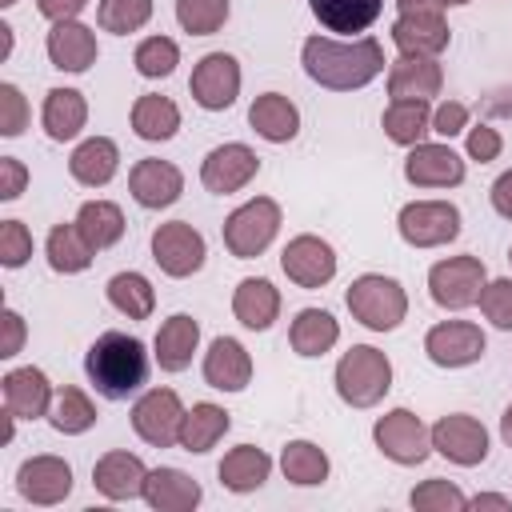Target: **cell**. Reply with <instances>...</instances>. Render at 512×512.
I'll list each match as a JSON object with an SVG mask.
<instances>
[{
    "mask_svg": "<svg viewBox=\"0 0 512 512\" xmlns=\"http://www.w3.org/2000/svg\"><path fill=\"white\" fill-rule=\"evenodd\" d=\"M300 64L312 84L328 92H356L384 72V48L376 36H356V40L308 36L300 48Z\"/></svg>",
    "mask_w": 512,
    "mask_h": 512,
    "instance_id": "6da1fadb",
    "label": "cell"
},
{
    "mask_svg": "<svg viewBox=\"0 0 512 512\" xmlns=\"http://www.w3.org/2000/svg\"><path fill=\"white\" fill-rule=\"evenodd\" d=\"M84 372L104 400H128L148 380V348L128 332H104L92 340Z\"/></svg>",
    "mask_w": 512,
    "mask_h": 512,
    "instance_id": "7a4b0ae2",
    "label": "cell"
},
{
    "mask_svg": "<svg viewBox=\"0 0 512 512\" xmlns=\"http://www.w3.org/2000/svg\"><path fill=\"white\" fill-rule=\"evenodd\" d=\"M336 396L352 408H372L388 396L392 388V360L372 348V344H352L340 360H336Z\"/></svg>",
    "mask_w": 512,
    "mask_h": 512,
    "instance_id": "3957f363",
    "label": "cell"
},
{
    "mask_svg": "<svg viewBox=\"0 0 512 512\" xmlns=\"http://www.w3.org/2000/svg\"><path fill=\"white\" fill-rule=\"evenodd\" d=\"M344 304H348L352 320H360L372 332H392L408 316V292L400 288V280H392L384 272L356 276L344 292Z\"/></svg>",
    "mask_w": 512,
    "mask_h": 512,
    "instance_id": "277c9868",
    "label": "cell"
},
{
    "mask_svg": "<svg viewBox=\"0 0 512 512\" xmlns=\"http://www.w3.org/2000/svg\"><path fill=\"white\" fill-rule=\"evenodd\" d=\"M276 232H280V204L272 196H256L224 220V248L236 260H256L276 240Z\"/></svg>",
    "mask_w": 512,
    "mask_h": 512,
    "instance_id": "5b68a950",
    "label": "cell"
},
{
    "mask_svg": "<svg viewBox=\"0 0 512 512\" xmlns=\"http://www.w3.org/2000/svg\"><path fill=\"white\" fill-rule=\"evenodd\" d=\"M484 284H488V268L480 256H448L428 268V296L448 312L472 308L480 300Z\"/></svg>",
    "mask_w": 512,
    "mask_h": 512,
    "instance_id": "8992f818",
    "label": "cell"
},
{
    "mask_svg": "<svg viewBox=\"0 0 512 512\" xmlns=\"http://www.w3.org/2000/svg\"><path fill=\"white\" fill-rule=\"evenodd\" d=\"M372 440H376L380 456H388L392 464H404V468L424 464L428 452H432V428H428L416 412H408V408L384 412V416L372 424Z\"/></svg>",
    "mask_w": 512,
    "mask_h": 512,
    "instance_id": "52a82bcc",
    "label": "cell"
},
{
    "mask_svg": "<svg viewBox=\"0 0 512 512\" xmlns=\"http://www.w3.org/2000/svg\"><path fill=\"white\" fill-rule=\"evenodd\" d=\"M396 232L412 248H440L460 236V208L452 200H412L400 208Z\"/></svg>",
    "mask_w": 512,
    "mask_h": 512,
    "instance_id": "ba28073f",
    "label": "cell"
},
{
    "mask_svg": "<svg viewBox=\"0 0 512 512\" xmlns=\"http://www.w3.org/2000/svg\"><path fill=\"white\" fill-rule=\"evenodd\" d=\"M204 256H208V244H204L200 228H192L188 220H168L152 232V260L172 280H184V276L200 272Z\"/></svg>",
    "mask_w": 512,
    "mask_h": 512,
    "instance_id": "9c48e42d",
    "label": "cell"
},
{
    "mask_svg": "<svg viewBox=\"0 0 512 512\" xmlns=\"http://www.w3.org/2000/svg\"><path fill=\"white\" fill-rule=\"evenodd\" d=\"M184 404L172 388H148L136 404H132V428L144 444L152 448H172L180 444V424H184Z\"/></svg>",
    "mask_w": 512,
    "mask_h": 512,
    "instance_id": "30bf717a",
    "label": "cell"
},
{
    "mask_svg": "<svg viewBox=\"0 0 512 512\" xmlns=\"http://www.w3.org/2000/svg\"><path fill=\"white\" fill-rule=\"evenodd\" d=\"M188 92H192V100L204 112L232 108L236 96H240V60L232 52H208V56H200L196 68H192Z\"/></svg>",
    "mask_w": 512,
    "mask_h": 512,
    "instance_id": "8fae6325",
    "label": "cell"
},
{
    "mask_svg": "<svg viewBox=\"0 0 512 512\" xmlns=\"http://www.w3.org/2000/svg\"><path fill=\"white\" fill-rule=\"evenodd\" d=\"M484 348H488V336L472 320H440L424 336V352L436 368H468L484 356Z\"/></svg>",
    "mask_w": 512,
    "mask_h": 512,
    "instance_id": "7c38bea8",
    "label": "cell"
},
{
    "mask_svg": "<svg viewBox=\"0 0 512 512\" xmlns=\"http://www.w3.org/2000/svg\"><path fill=\"white\" fill-rule=\"evenodd\" d=\"M432 448L460 468L484 464L488 460V428L468 412H448L432 424Z\"/></svg>",
    "mask_w": 512,
    "mask_h": 512,
    "instance_id": "4fadbf2b",
    "label": "cell"
},
{
    "mask_svg": "<svg viewBox=\"0 0 512 512\" xmlns=\"http://www.w3.org/2000/svg\"><path fill=\"white\" fill-rule=\"evenodd\" d=\"M280 268L292 284L300 288H324L332 276H336V252L328 240L312 236V232H300L284 244L280 252Z\"/></svg>",
    "mask_w": 512,
    "mask_h": 512,
    "instance_id": "5bb4252c",
    "label": "cell"
},
{
    "mask_svg": "<svg viewBox=\"0 0 512 512\" xmlns=\"http://www.w3.org/2000/svg\"><path fill=\"white\" fill-rule=\"evenodd\" d=\"M16 492L28 504H40V508L60 504L72 492V464L64 456H48V452L44 456H28L16 468Z\"/></svg>",
    "mask_w": 512,
    "mask_h": 512,
    "instance_id": "9a60e30c",
    "label": "cell"
},
{
    "mask_svg": "<svg viewBox=\"0 0 512 512\" xmlns=\"http://www.w3.org/2000/svg\"><path fill=\"white\" fill-rule=\"evenodd\" d=\"M256 172H260V156H256L248 144L232 140V144H216V148L204 156V164H200V184H204L208 192H216V196H232V192H240Z\"/></svg>",
    "mask_w": 512,
    "mask_h": 512,
    "instance_id": "2e32d148",
    "label": "cell"
},
{
    "mask_svg": "<svg viewBox=\"0 0 512 512\" xmlns=\"http://www.w3.org/2000/svg\"><path fill=\"white\" fill-rule=\"evenodd\" d=\"M128 192H132V200H136L140 208L160 212V208H168V204L180 200V192H184V172H180L172 160L144 156V160H136L132 172H128Z\"/></svg>",
    "mask_w": 512,
    "mask_h": 512,
    "instance_id": "e0dca14e",
    "label": "cell"
},
{
    "mask_svg": "<svg viewBox=\"0 0 512 512\" xmlns=\"http://www.w3.org/2000/svg\"><path fill=\"white\" fill-rule=\"evenodd\" d=\"M464 160L448 144H416L404 156V180L416 188H456L464 184Z\"/></svg>",
    "mask_w": 512,
    "mask_h": 512,
    "instance_id": "ac0fdd59",
    "label": "cell"
},
{
    "mask_svg": "<svg viewBox=\"0 0 512 512\" xmlns=\"http://www.w3.org/2000/svg\"><path fill=\"white\" fill-rule=\"evenodd\" d=\"M44 48H48L52 68L72 72V76L88 72V68L96 64V56H100V48H96V32H92L88 24H80V20H56V24L48 28Z\"/></svg>",
    "mask_w": 512,
    "mask_h": 512,
    "instance_id": "d6986e66",
    "label": "cell"
},
{
    "mask_svg": "<svg viewBox=\"0 0 512 512\" xmlns=\"http://www.w3.org/2000/svg\"><path fill=\"white\" fill-rule=\"evenodd\" d=\"M0 392H4V412H12L16 420H40V416H48L52 396H56L52 384H48V376L40 368H32V364L4 372Z\"/></svg>",
    "mask_w": 512,
    "mask_h": 512,
    "instance_id": "ffe728a7",
    "label": "cell"
},
{
    "mask_svg": "<svg viewBox=\"0 0 512 512\" xmlns=\"http://www.w3.org/2000/svg\"><path fill=\"white\" fill-rule=\"evenodd\" d=\"M144 480H148V468L136 452H104L96 464H92V484L104 500H136L144 496Z\"/></svg>",
    "mask_w": 512,
    "mask_h": 512,
    "instance_id": "44dd1931",
    "label": "cell"
},
{
    "mask_svg": "<svg viewBox=\"0 0 512 512\" xmlns=\"http://www.w3.org/2000/svg\"><path fill=\"white\" fill-rule=\"evenodd\" d=\"M452 32L444 12H400L392 24V44L400 56H440L448 48Z\"/></svg>",
    "mask_w": 512,
    "mask_h": 512,
    "instance_id": "7402d4cb",
    "label": "cell"
},
{
    "mask_svg": "<svg viewBox=\"0 0 512 512\" xmlns=\"http://www.w3.org/2000/svg\"><path fill=\"white\" fill-rule=\"evenodd\" d=\"M252 380V356L236 336H216L204 352V384L216 392H244Z\"/></svg>",
    "mask_w": 512,
    "mask_h": 512,
    "instance_id": "603a6c76",
    "label": "cell"
},
{
    "mask_svg": "<svg viewBox=\"0 0 512 512\" xmlns=\"http://www.w3.org/2000/svg\"><path fill=\"white\" fill-rule=\"evenodd\" d=\"M444 88V68L436 56H396L388 64V96L392 100H432Z\"/></svg>",
    "mask_w": 512,
    "mask_h": 512,
    "instance_id": "cb8c5ba5",
    "label": "cell"
},
{
    "mask_svg": "<svg viewBox=\"0 0 512 512\" xmlns=\"http://www.w3.org/2000/svg\"><path fill=\"white\" fill-rule=\"evenodd\" d=\"M248 124L268 144H288L300 132V108L284 92H264L248 104Z\"/></svg>",
    "mask_w": 512,
    "mask_h": 512,
    "instance_id": "d4e9b609",
    "label": "cell"
},
{
    "mask_svg": "<svg viewBox=\"0 0 512 512\" xmlns=\"http://www.w3.org/2000/svg\"><path fill=\"white\" fill-rule=\"evenodd\" d=\"M232 316L252 332L272 328L280 316V288L264 276H244L232 292Z\"/></svg>",
    "mask_w": 512,
    "mask_h": 512,
    "instance_id": "484cf974",
    "label": "cell"
},
{
    "mask_svg": "<svg viewBox=\"0 0 512 512\" xmlns=\"http://www.w3.org/2000/svg\"><path fill=\"white\" fill-rule=\"evenodd\" d=\"M196 348H200V324H196L188 312L168 316V320L160 324L156 340H152V356H156V364H160L164 372H184V368L192 364Z\"/></svg>",
    "mask_w": 512,
    "mask_h": 512,
    "instance_id": "4316f807",
    "label": "cell"
},
{
    "mask_svg": "<svg viewBox=\"0 0 512 512\" xmlns=\"http://www.w3.org/2000/svg\"><path fill=\"white\" fill-rule=\"evenodd\" d=\"M116 168H120V148H116V140H108V136H88V140H80V144L72 148V156H68V172H72V180L84 184V188H104V184L116 176Z\"/></svg>",
    "mask_w": 512,
    "mask_h": 512,
    "instance_id": "83f0119b",
    "label": "cell"
},
{
    "mask_svg": "<svg viewBox=\"0 0 512 512\" xmlns=\"http://www.w3.org/2000/svg\"><path fill=\"white\" fill-rule=\"evenodd\" d=\"M200 496H204V488L180 468H152L144 480V500L156 512H192L200 504Z\"/></svg>",
    "mask_w": 512,
    "mask_h": 512,
    "instance_id": "f1b7e54d",
    "label": "cell"
},
{
    "mask_svg": "<svg viewBox=\"0 0 512 512\" xmlns=\"http://www.w3.org/2000/svg\"><path fill=\"white\" fill-rule=\"evenodd\" d=\"M40 124H44L48 140H56V144L76 140L80 128L88 124V100H84V92H76V88H52L44 96Z\"/></svg>",
    "mask_w": 512,
    "mask_h": 512,
    "instance_id": "f546056e",
    "label": "cell"
},
{
    "mask_svg": "<svg viewBox=\"0 0 512 512\" xmlns=\"http://www.w3.org/2000/svg\"><path fill=\"white\" fill-rule=\"evenodd\" d=\"M336 340H340V324L324 308H300L288 324V344H292L296 356H308V360L324 356V352L336 348Z\"/></svg>",
    "mask_w": 512,
    "mask_h": 512,
    "instance_id": "4dcf8cb0",
    "label": "cell"
},
{
    "mask_svg": "<svg viewBox=\"0 0 512 512\" xmlns=\"http://www.w3.org/2000/svg\"><path fill=\"white\" fill-rule=\"evenodd\" d=\"M272 472V456L256 444H236L232 452H224L216 476L228 492H256Z\"/></svg>",
    "mask_w": 512,
    "mask_h": 512,
    "instance_id": "1f68e13d",
    "label": "cell"
},
{
    "mask_svg": "<svg viewBox=\"0 0 512 512\" xmlns=\"http://www.w3.org/2000/svg\"><path fill=\"white\" fill-rule=\"evenodd\" d=\"M228 428H232V416H228L220 404L200 400V404H192V408L184 412V424H180V448L200 456V452L216 448V444L224 440Z\"/></svg>",
    "mask_w": 512,
    "mask_h": 512,
    "instance_id": "d6a6232c",
    "label": "cell"
},
{
    "mask_svg": "<svg viewBox=\"0 0 512 512\" xmlns=\"http://www.w3.org/2000/svg\"><path fill=\"white\" fill-rule=\"evenodd\" d=\"M308 8L320 20V28L352 36L376 24V16L384 12V0H308Z\"/></svg>",
    "mask_w": 512,
    "mask_h": 512,
    "instance_id": "836d02e7",
    "label": "cell"
},
{
    "mask_svg": "<svg viewBox=\"0 0 512 512\" xmlns=\"http://www.w3.org/2000/svg\"><path fill=\"white\" fill-rule=\"evenodd\" d=\"M380 128L392 144L416 148L432 132V108H428V100H392L380 116Z\"/></svg>",
    "mask_w": 512,
    "mask_h": 512,
    "instance_id": "e575fe53",
    "label": "cell"
},
{
    "mask_svg": "<svg viewBox=\"0 0 512 512\" xmlns=\"http://www.w3.org/2000/svg\"><path fill=\"white\" fill-rule=\"evenodd\" d=\"M180 128V108L168 100V96H156V92H144L136 96L132 104V132L140 140H172Z\"/></svg>",
    "mask_w": 512,
    "mask_h": 512,
    "instance_id": "d590c367",
    "label": "cell"
},
{
    "mask_svg": "<svg viewBox=\"0 0 512 512\" xmlns=\"http://www.w3.org/2000/svg\"><path fill=\"white\" fill-rule=\"evenodd\" d=\"M44 252H48L52 272H60V276H76V272H84V268L92 264V256H96V248L84 240V232L76 228V220H72V224H56V228L48 232Z\"/></svg>",
    "mask_w": 512,
    "mask_h": 512,
    "instance_id": "8d00e7d4",
    "label": "cell"
},
{
    "mask_svg": "<svg viewBox=\"0 0 512 512\" xmlns=\"http://www.w3.org/2000/svg\"><path fill=\"white\" fill-rule=\"evenodd\" d=\"M76 228L84 232V240L96 252H104V248L120 244V236H124V212L112 200H84L80 212H76Z\"/></svg>",
    "mask_w": 512,
    "mask_h": 512,
    "instance_id": "74e56055",
    "label": "cell"
},
{
    "mask_svg": "<svg viewBox=\"0 0 512 512\" xmlns=\"http://www.w3.org/2000/svg\"><path fill=\"white\" fill-rule=\"evenodd\" d=\"M328 452L312 440H288L280 448V472L284 480L300 484V488H312V484H324L328 480Z\"/></svg>",
    "mask_w": 512,
    "mask_h": 512,
    "instance_id": "f35d334b",
    "label": "cell"
},
{
    "mask_svg": "<svg viewBox=\"0 0 512 512\" xmlns=\"http://www.w3.org/2000/svg\"><path fill=\"white\" fill-rule=\"evenodd\" d=\"M104 292H108V304L128 320H148L156 308V288L148 284L144 272H116Z\"/></svg>",
    "mask_w": 512,
    "mask_h": 512,
    "instance_id": "ab89813d",
    "label": "cell"
},
{
    "mask_svg": "<svg viewBox=\"0 0 512 512\" xmlns=\"http://www.w3.org/2000/svg\"><path fill=\"white\" fill-rule=\"evenodd\" d=\"M48 424L56 428V432H64V436H80V432H88L92 424H96V404L88 400V392H80V388H60L56 396H52V408H48Z\"/></svg>",
    "mask_w": 512,
    "mask_h": 512,
    "instance_id": "60d3db41",
    "label": "cell"
},
{
    "mask_svg": "<svg viewBox=\"0 0 512 512\" xmlns=\"http://www.w3.org/2000/svg\"><path fill=\"white\" fill-rule=\"evenodd\" d=\"M148 20H152V0H100L96 8V24L112 36L140 32Z\"/></svg>",
    "mask_w": 512,
    "mask_h": 512,
    "instance_id": "b9f144b4",
    "label": "cell"
},
{
    "mask_svg": "<svg viewBox=\"0 0 512 512\" xmlns=\"http://www.w3.org/2000/svg\"><path fill=\"white\" fill-rule=\"evenodd\" d=\"M132 64L144 80H160V76H172V68L180 64V48L172 36H144L132 52Z\"/></svg>",
    "mask_w": 512,
    "mask_h": 512,
    "instance_id": "7bdbcfd3",
    "label": "cell"
},
{
    "mask_svg": "<svg viewBox=\"0 0 512 512\" xmlns=\"http://www.w3.org/2000/svg\"><path fill=\"white\" fill-rule=\"evenodd\" d=\"M232 4L228 0H176V20L188 36H212L224 28Z\"/></svg>",
    "mask_w": 512,
    "mask_h": 512,
    "instance_id": "ee69618b",
    "label": "cell"
},
{
    "mask_svg": "<svg viewBox=\"0 0 512 512\" xmlns=\"http://www.w3.org/2000/svg\"><path fill=\"white\" fill-rule=\"evenodd\" d=\"M408 504L416 512H460V508H468V496L452 480H424L412 488Z\"/></svg>",
    "mask_w": 512,
    "mask_h": 512,
    "instance_id": "f6af8a7d",
    "label": "cell"
},
{
    "mask_svg": "<svg viewBox=\"0 0 512 512\" xmlns=\"http://www.w3.org/2000/svg\"><path fill=\"white\" fill-rule=\"evenodd\" d=\"M480 312L492 328L500 332H512V276H500V280H488L484 292H480Z\"/></svg>",
    "mask_w": 512,
    "mask_h": 512,
    "instance_id": "bcb514c9",
    "label": "cell"
},
{
    "mask_svg": "<svg viewBox=\"0 0 512 512\" xmlns=\"http://www.w3.org/2000/svg\"><path fill=\"white\" fill-rule=\"evenodd\" d=\"M28 100H24V92L16 88V84H0V136H20L24 128H28Z\"/></svg>",
    "mask_w": 512,
    "mask_h": 512,
    "instance_id": "7dc6e473",
    "label": "cell"
},
{
    "mask_svg": "<svg viewBox=\"0 0 512 512\" xmlns=\"http://www.w3.org/2000/svg\"><path fill=\"white\" fill-rule=\"evenodd\" d=\"M32 256V232L20 220H0V264L20 268Z\"/></svg>",
    "mask_w": 512,
    "mask_h": 512,
    "instance_id": "c3c4849f",
    "label": "cell"
},
{
    "mask_svg": "<svg viewBox=\"0 0 512 512\" xmlns=\"http://www.w3.org/2000/svg\"><path fill=\"white\" fill-rule=\"evenodd\" d=\"M432 132L436 136H460V132H468V104H460V100H440L436 108H432Z\"/></svg>",
    "mask_w": 512,
    "mask_h": 512,
    "instance_id": "681fc988",
    "label": "cell"
},
{
    "mask_svg": "<svg viewBox=\"0 0 512 512\" xmlns=\"http://www.w3.org/2000/svg\"><path fill=\"white\" fill-rule=\"evenodd\" d=\"M500 148H504V140H500V132H496L492 124H476V128H468V160L488 164V160L500 156Z\"/></svg>",
    "mask_w": 512,
    "mask_h": 512,
    "instance_id": "f907efd6",
    "label": "cell"
},
{
    "mask_svg": "<svg viewBox=\"0 0 512 512\" xmlns=\"http://www.w3.org/2000/svg\"><path fill=\"white\" fill-rule=\"evenodd\" d=\"M28 184V168L16 156H0V200H16Z\"/></svg>",
    "mask_w": 512,
    "mask_h": 512,
    "instance_id": "816d5d0a",
    "label": "cell"
},
{
    "mask_svg": "<svg viewBox=\"0 0 512 512\" xmlns=\"http://www.w3.org/2000/svg\"><path fill=\"white\" fill-rule=\"evenodd\" d=\"M24 344V316L16 308H4V344H0V356L12 360Z\"/></svg>",
    "mask_w": 512,
    "mask_h": 512,
    "instance_id": "f5cc1de1",
    "label": "cell"
},
{
    "mask_svg": "<svg viewBox=\"0 0 512 512\" xmlns=\"http://www.w3.org/2000/svg\"><path fill=\"white\" fill-rule=\"evenodd\" d=\"M36 8H40V16L44 20H76L84 8H88V0H36Z\"/></svg>",
    "mask_w": 512,
    "mask_h": 512,
    "instance_id": "db71d44e",
    "label": "cell"
},
{
    "mask_svg": "<svg viewBox=\"0 0 512 512\" xmlns=\"http://www.w3.org/2000/svg\"><path fill=\"white\" fill-rule=\"evenodd\" d=\"M488 196H492V208H496L504 220H512V168H508V172H500V176L492 180Z\"/></svg>",
    "mask_w": 512,
    "mask_h": 512,
    "instance_id": "11a10c76",
    "label": "cell"
},
{
    "mask_svg": "<svg viewBox=\"0 0 512 512\" xmlns=\"http://www.w3.org/2000/svg\"><path fill=\"white\" fill-rule=\"evenodd\" d=\"M468 508H504V512H508L512 500H508V496H496V492H480V496L468 500Z\"/></svg>",
    "mask_w": 512,
    "mask_h": 512,
    "instance_id": "9f6ffc18",
    "label": "cell"
},
{
    "mask_svg": "<svg viewBox=\"0 0 512 512\" xmlns=\"http://www.w3.org/2000/svg\"><path fill=\"white\" fill-rule=\"evenodd\" d=\"M400 12H444L436 0H396Z\"/></svg>",
    "mask_w": 512,
    "mask_h": 512,
    "instance_id": "6f0895ef",
    "label": "cell"
},
{
    "mask_svg": "<svg viewBox=\"0 0 512 512\" xmlns=\"http://www.w3.org/2000/svg\"><path fill=\"white\" fill-rule=\"evenodd\" d=\"M484 112H492V116H512V100H488Z\"/></svg>",
    "mask_w": 512,
    "mask_h": 512,
    "instance_id": "680465c9",
    "label": "cell"
},
{
    "mask_svg": "<svg viewBox=\"0 0 512 512\" xmlns=\"http://www.w3.org/2000/svg\"><path fill=\"white\" fill-rule=\"evenodd\" d=\"M500 436H504V444L512 448V404H508L504 416H500Z\"/></svg>",
    "mask_w": 512,
    "mask_h": 512,
    "instance_id": "91938a15",
    "label": "cell"
},
{
    "mask_svg": "<svg viewBox=\"0 0 512 512\" xmlns=\"http://www.w3.org/2000/svg\"><path fill=\"white\" fill-rule=\"evenodd\" d=\"M0 36H4V48H0V56H8V52H12V24H0Z\"/></svg>",
    "mask_w": 512,
    "mask_h": 512,
    "instance_id": "94428289",
    "label": "cell"
},
{
    "mask_svg": "<svg viewBox=\"0 0 512 512\" xmlns=\"http://www.w3.org/2000/svg\"><path fill=\"white\" fill-rule=\"evenodd\" d=\"M440 8H460V4H468V0H436Z\"/></svg>",
    "mask_w": 512,
    "mask_h": 512,
    "instance_id": "6125c7cd",
    "label": "cell"
},
{
    "mask_svg": "<svg viewBox=\"0 0 512 512\" xmlns=\"http://www.w3.org/2000/svg\"><path fill=\"white\" fill-rule=\"evenodd\" d=\"M0 4H4V8H12V4H16V0H0Z\"/></svg>",
    "mask_w": 512,
    "mask_h": 512,
    "instance_id": "be15d7a7",
    "label": "cell"
},
{
    "mask_svg": "<svg viewBox=\"0 0 512 512\" xmlns=\"http://www.w3.org/2000/svg\"><path fill=\"white\" fill-rule=\"evenodd\" d=\"M508 260H512V248H508Z\"/></svg>",
    "mask_w": 512,
    "mask_h": 512,
    "instance_id": "e7e4bbea",
    "label": "cell"
}]
</instances>
